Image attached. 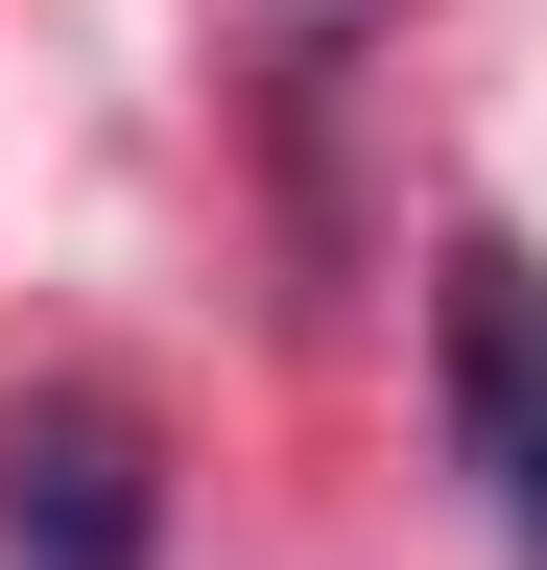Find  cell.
I'll return each mask as SVG.
<instances>
[{
    "instance_id": "cell-1",
    "label": "cell",
    "mask_w": 547,
    "mask_h": 570,
    "mask_svg": "<svg viewBox=\"0 0 547 570\" xmlns=\"http://www.w3.org/2000/svg\"><path fill=\"white\" fill-rule=\"evenodd\" d=\"M429 381H452V452L500 499V547L547 570V262L524 238H452L429 262Z\"/></svg>"
},
{
    "instance_id": "cell-2",
    "label": "cell",
    "mask_w": 547,
    "mask_h": 570,
    "mask_svg": "<svg viewBox=\"0 0 547 570\" xmlns=\"http://www.w3.org/2000/svg\"><path fill=\"white\" fill-rule=\"evenodd\" d=\"M25 523H48V570H119V547H144V452H119V428L72 404V428L25 452Z\"/></svg>"
}]
</instances>
